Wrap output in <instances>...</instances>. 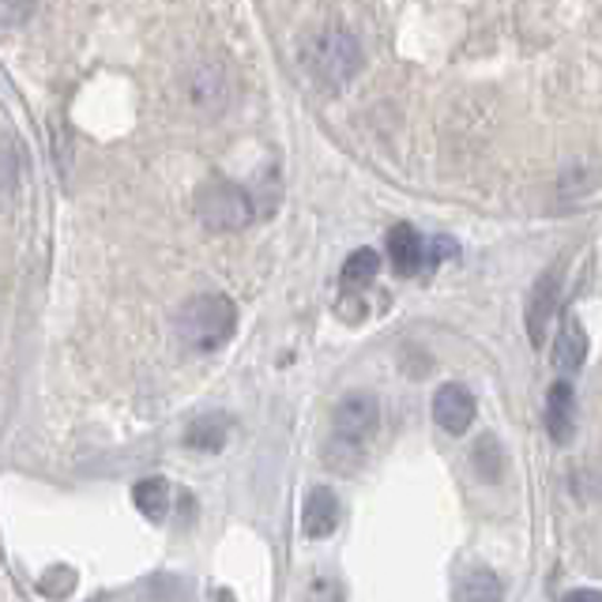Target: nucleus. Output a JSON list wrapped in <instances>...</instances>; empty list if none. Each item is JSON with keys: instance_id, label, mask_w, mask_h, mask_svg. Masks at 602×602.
Returning a JSON list of instances; mask_svg holds the SVG:
<instances>
[{"instance_id": "nucleus-1", "label": "nucleus", "mask_w": 602, "mask_h": 602, "mask_svg": "<svg viewBox=\"0 0 602 602\" xmlns=\"http://www.w3.org/2000/svg\"><path fill=\"white\" fill-rule=\"evenodd\" d=\"M302 68L309 72V80L324 87V91H343L354 76L362 72V42L347 27H320L302 42L298 49Z\"/></svg>"}, {"instance_id": "nucleus-2", "label": "nucleus", "mask_w": 602, "mask_h": 602, "mask_svg": "<svg viewBox=\"0 0 602 602\" xmlns=\"http://www.w3.org/2000/svg\"><path fill=\"white\" fill-rule=\"evenodd\" d=\"M174 328L193 351H219L234 339L238 305L226 294H196V298H189L177 309Z\"/></svg>"}, {"instance_id": "nucleus-3", "label": "nucleus", "mask_w": 602, "mask_h": 602, "mask_svg": "<svg viewBox=\"0 0 602 602\" xmlns=\"http://www.w3.org/2000/svg\"><path fill=\"white\" fill-rule=\"evenodd\" d=\"M196 219L211 234H238L260 219V211H256L253 189L215 177V181L200 185V193H196Z\"/></svg>"}, {"instance_id": "nucleus-4", "label": "nucleus", "mask_w": 602, "mask_h": 602, "mask_svg": "<svg viewBox=\"0 0 602 602\" xmlns=\"http://www.w3.org/2000/svg\"><path fill=\"white\" fill-rule=\"evenodd\" d=\"M185 98L200 117H219L230 102V76L219 57H196L185 68Z\"/></svg>"}, {"instance_id": "nucleus-5", "label": "nucleus", "mask_w": 602, "mask_h": 602, "mask_svg": "<svg viewBox=\"0 0 602 602\" xmlns=\"http://www.w3.org/2000/svg\"><path fill=\"white\" fill-rule=\"evenodd\" d=\"M377 422H381V407L369 392H347L332 411V433L347 448H362L377 433Z\"/></svg>"}, {"instance_id": "nucleus-6", "label": "nucleus", "mask_w": 602, "mask_h": 602, "mask_svg": "<svg viewBox=\"0 0 602 602\" xmlns=\"http://www.w3.org/2000/svg\"><path fill=\"white\" fill-rule=\"evenodd\" d=\"M388 260L403 279L411 275H422V272H433L430 268V241L414 230L411 223H396L388 230Z\"/></svg>"}, {"instance_id": "nucleus-7", "label": "nucleus", "mask_w": 602, "mask_h": 602, "mask_svg": "<svg viewBox=\"0 0 602 602\" xmlns=\"http://www.w3.org/2000/svg\"><path fill=\"white\" fill-rule=\"evenodd\" d=\"M475 414H478V403L463 384H444L437 396H433V422H437L444 433H452V437H460V433L475 426Z\"/></svg>"}, {"instance_id": "nucleus-8", "label": "nucleus", "mask_w": 602, "mask_h": 602, "mask_svg": "<svg viewBox=\"0 0 602 602\" xmlns=\"http://www.w3.org/2000/svg\"><path fill=\"white\" fill-rule=\"evenodd\" d=\"M561 305V272H546L539 275V283L531 286V298H527V335L531 343H542V335H546L550 320H554Z\"/></svg>"}, {"instance_id": "nucleus-9", "label": "nucleus", "mask_w": 602, "mask_h": 602, "mask_svg": "<svg viewBox=\"0 0 602 602\" xmlns=\"http://www.w3.org/2000/svg\"><path fill=\"white\" fill-rule=\"evenodd\" d=\"M542 422H546V433L554 444H569L572 433H576V396H572V384L557 381L550 384L546 392V407H542Z\"/></svg>"}, {"instance_id": "nucleus-10", "label": "nucleus", "mask_w": 602, "mask_h": 602, "mask_svg": "<svg viewBox=\"0 0 602 602\" xmlns=\"http://www.w3.org/2000/svg\"><path fill=\"white\" fill-rule=\"evenodd\" d=\"M339 527V497L328 486H313L302 505V535L320 542Z\"/></svg>"}, {"instance_id": "nucleus-11", "label": "nucleus", "mask_w": 602, "mask_h": 602, "mask_svg": "<svg viewBox=\"0 0 602 602\" xmlns=\"http://www.w3.org/2000/svg\"><path fill=\"white\" fill-rule=\"evenodd\" d=\"M584 362H588V332L576 317H565L554 339V365L561 373H576Z\"/></svg>"}, {"instance_id": "nucleus-12", "label": "nucleus", "mask_w": 602, "mask_h": 602, "mask_svg": "<svg viewBox=\"0 0 602 602\" xmlns=\"http://www.w3.org/2000/svg\"><path fill=\"white\" fill-rule=\"evenodd\" d=\"M132 505H136V512H140L144 520L162 523L166 516H170V482L159 478V475L140 478L132 486Z\"/></svg>"}, {"instance_id": "nucleus-13", "label": "nucleus", "mask_w": 602, "mask_h": 602, "mask_svg": "<svg viewBox=\"0 0 602 602\" xmlns=\"http://www.w3.org/2000/svg\"><path fill=\"white\" fill-rule=\"evenodd\" d=\"M505 588L490 569H467L452 588V602H501Z\"/></svg>"}, {"instance_id": "nucleus-14", "label": "nucleus", "mask_w": 602, "mask_h": 602, "mask_svg": "<svg viewBox=\"0 0 602 602\" xmlns=\"http://www.w3.org/2000/svg\"><path fill=\"white\" fill-rule=\"evenodd\" d=\"M226 430H230L226 414H204V418H196L189 433H185V444H189L193 452H219L226 444Z\"/></svg>"}, {"instance_id": "nucleus-15", "label": "nucleus", "mask_w": 602, "mask_h": 602, "mask_svg": "<svg viewBox=\"0 0 602 602\" xmlns=\"http://www.w3.org/2000/svg\"><path fill=\"white\" fill-rule=\"evenodd\" d=\"M471 456H475V471L482 482H501V475H505V448H501V441L493 433H482Z\"/></svg>"}, {"instance_id": "nucleus-16", "label": "nucleus", "mask_w": 602, "mask_h": 602, "mask_svg": "<svg viewBox=\"0 0 602 602\" xmlns=\"http://www.w3.org/2000/svg\"><path fill=\"white\" fill-rule=\"evenodd\" d=\"M381 272V256L373 249H358L347 256V264H343V283L347 286H369L373 279H377Z\"/></svg>"}, {"instance_id": "nucleus-17", "label": "nucleus", "mask_w": 602, "mask_h": 602, "mask_svg": "<svg viewBox=\"0 0 602 602\" xmlns=\"http://www.w3.org/2000/svg\"><path fill=\"white\" fill-rule=\"evenodd\" d=\"M253 200H256V211H260V219H268V215H275V207H279V174H275V170H264L260 177H256Z\"/></svg>"}, {"instance_id": "nucleus-18", "label": "nucleus", "mask_w": 602, "mask_h": 602, "mask_svg": "<svg viewBox=\"0 0 602 602\" xmlns=\"http://www.w3.org/2000/svg\"><path fill=\"white\" fill-rule=\"evenodd\" d=\"M34 12H38V0H0V23H4L8 31H19Z\"/></svg>"}, {"instance_id": "nucleus-19", "label": "nucleus", "mask_w": 602, "mask_h": 602, "mask_svg": "<svg viewBox=\"0 0 602 602\" xmlns=\"http://www.w3.org/2000/svg\"><path fill=\"white\" fill-rule=\"evenodd\" d=\"M305 602H343V588L335 576H313L305 588Z\"/></svg>"}, {"instance_id": "nucleus-20", "label": "nucleus", "mask_w": 602, "mask_h": 602, "mask_svg": "<svg viewBox=\"0 0 602 602\" xmlns=\"http://www.w3.org/2000/svg\"><path fill=\"white\" fill-rule=\"evenodd\" d=\"M72 588H76V572L68 569V565L65 569H49L46 576H42V591H46L49 599H65Z\"/></svg>"}, {"instance_id": "nucleus-21", "label": "nucleus", "mask_w": 602, "mask_h": 602, "mask_svg": "<svg viewBox=\"0 0 602 602\" xmlns=\"http://www.w3.org/2000/svg\"><path fill=\"white\" fill-rule=\"evenodd\" d=\"M456 256H460V249L452 238H433L430 241V268H437L441 260H456Z\"/></svg>"}, {"instance_id": "nucleus-22", "label": "nucleus", "mask_w": 602, "mask_h": 602, "mask_svg": "<svg viewBox=\"0 0 602 602\" xmlns=\"http://www.w3.org/2000/svg\"><path fill=\"white\" fill-rule=\"evenodd\" d=\"M16 144L8 140V151H4V193H8V204H12V196H16Z\"/></svg>"}, {"instance_id": "nucleus-23", "label": "nucleus", "mask_w": 602, "mask_h": 602, "mask_svg": "<svg viewBox=\"0 0 602 602\" xmlns=\"http://www.w3.org/2000/svg\"><path fill=\"white\" fill-rule=\"evenodd\" d=\"M561 602H602V591H595V588H576V591H569L565 599Z\"/></svg>"}]
</instances>
